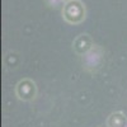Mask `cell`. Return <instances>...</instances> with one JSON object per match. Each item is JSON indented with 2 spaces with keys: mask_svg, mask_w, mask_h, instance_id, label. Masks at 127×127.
I'll return each mask as SVG.
<instances>
[{
  "mask_svg": "<svg viewBox=\"0 0 127 127\" xmlns=\"http://www.w3.org/2000/svg\"><path fill=\"white\" fill-rule=\"evenodd\" d=\"M62 15H64V19L71 24L80 23L85 18V6L79 0H69L64 5Z\"/></svg>",
  "mask_w": 127,
  "mask_h": 127,
  "instance_id": "6da1fadb",
  "label": "cell"
},
{
  "mask_svg": "<svg viewBox=\"0 0 127 127\" xmlns=\"http://www.w3.org/2000/svg\"><path fill=\"white\" fill-rule=\"evenodd\" d=\"M90 45H92V39L89 38V36L81 34V36H79V37L75 39V42H74V48H75V51L79 54L80 47H83L81 54H84V52H87V51L90 48Z\"/></svg>",
  "mask_w": 127,
  "mask_h": 127,
  "instance_id": "7a4b0ae2",
  "label": "cell"
},
{
  "mask_svg": "<svg viewBox=\"0 0 127 127\" xmlns=\"http://www.w3.org/2000/svg\"><path fill=\"white\" fill-rule=\"evenodd\" d=\"M125 125H126V118H125V116L120 112L113 113L108 120V126L109 127H125Z\"/></svg>",
  "mask_w": 127,
  "mask_h": 127,
  "instance_id": "3957f363",
  "label": "cell"
},
{
  "mask_svg": "<svg viewBox=\"0 0 127 127\" xmlns=\"http://www.w3.org/2000/svg\"><path fill=\"white\" fill-rule=\"evenodd\" d=\"M67 1H69V0H67Z\"/></svg>",
  "mask_w": 127,
  "mask_h": 127,
  "instance_id": "277c9868",
  "label": "cell"
}]
</instances>
